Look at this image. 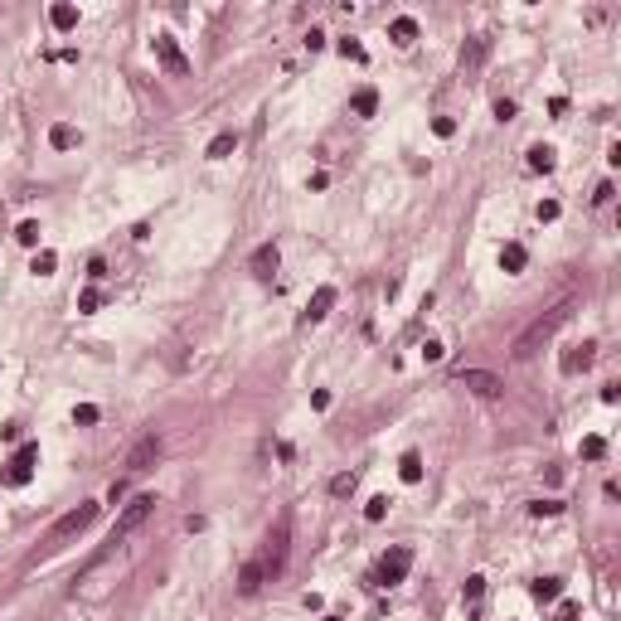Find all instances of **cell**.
I'll list each match as a JSON object with an SVG mask.
<instances>
[{
    "label": "cell",
    "mask_w": 621,
    "mask_h": 621,
    "mask_svg": "<svg viewBox=\"0 0 621 621\" xmlns=\"http://www.w3.org/2000/svg\"><path fill=\"white\" fill-rule=\"evenodd\" d=\"M568 320H573V301H558L548 316H539V320L520 335V340H515V359H529V355H534L544 340H553V335H558L563 325H568Z\"/></svg>",
    "instance_id": "cell-1"
},
{
    "label": "cell",
    "mask_w": 621,
    "mask_h": 621,
    "mask_svg": "<svg viewBox=\"0 0 621 621\" xmlns=\"http://www.w3.org/2000/svg\"><path fill=\"white\" fill-rule=\"evenodd\" d=\"M287 544H292V520H277V529L267 534V544H262V553H257L262 578H267V583H272L281 568H287Z\"/></svg>",
    "instance_id": "cell-2"
},
{
    "label": "cell",
    "mask_w": 621,
    "mask_h": 621,
    "mask_svg": "<svg viewBox=\"0 0 621 621\" xmlns=\"http://www.w3.org/2000/svg\"><path fill=\"white\" fill-rule=\"evenodd\" d=\"M151 515H155V495H136V500H127V505H122V515H117V529H112V544L122 548V539L136 534Z\"/></svg>",
    "instance_id": "cell-3"
},
{
    "label": "cell",
    "mask_w": 621,
    "mask_h": 621,
    "mask_svg": "<svg viewBox=\"0 0 621 621\" xmlns=\"http://www.w3.org/2000/svg\"><path fill=\"white\" fill-rule=\"evenodd\" d=\"M97 510H102V505H97V500H88V505H78V510H68V515H64L59 524H53V529H49V548H59V544H68L73 534H83V529H88V524L97 520Z\"/></svg>",
    "instance_id": "cell-4"
},
{
    "label": "cell",
    "mask_w": 621,
    "mask_h": 621,
    "mask_svg": "<svg viewBox=\"0 0 621 621\" xmlns=\"http://www.w3.org/2000/svg\"><path fill=\"white\" fill-rule=\"evenodd\" d=\"M151 49H155V64L170 73V78H185V73H190V59H185V49H180L175 34H155Z\"/></svg>",
    "instance_id": "cell-5"
},
{
    "label": "cell",
    "mask_w": 621,
    "mask_h": 621,
    "mask_svg": "<svg viewBox=\"0 0 621 621\" xmlns=\"http://www.w3.org/2000/svg\"><path fill=\"white\" fill-rule=\"evenodd\" d=\"M34 461H39V442H25V446L15 451V457L5 461V476H0V481H5L10 490L29 485V476H34Z\"/></svg>",
    "instance_id": "cell-6"
},
{
    "label": "cell",
    "mask_w": 621,
    "mask_h": 621,
    "mask_svg": "<svg viewBox=\"0 0 621 621\" xmlns=\"http://www.w3.org/2000/svg\"><path fill=\"white\" fill-rule=\"evenodd\" d=\"M457 383H461L466 393H476V398H500V393H505V383H500L490 369H461Z\"/></svg>",
    "instance_id": "cell-7"
},
{
    "label": "cell",
    "mask_w": 621,
    "mask_h": 621,
    "mask_svg": "<svg viewBox=\"0 0 621 621\" xmlns=\"http://www.w3.org/2000/svg\"><path fill=\"white\" fill-rule=\"evenodd\" d=\"M408 568H413V548H388L383 558H379V583H403L408 578Z\"/></svg>",
    "instance_id": "cell-8"
},
{
    "label": "cell",
    "mask_w": 621,
    "mask_h": 621,
    "mask_svg": "<svg viewBox=\"0 0 621 621\" xmlns=\"http://www.w3.org/2000/svg\"><path fill=\"white\" fill-rule=\"evenodd\" d=\"M155 461H160V437H155V432H146V437L127 451V471H131V476H141V471H151Z\"/></svg>",
    "instance_id": "cell-9"
},
{
    "label": "cell",
    "mask_w": 621,
    "mask_h": 621,
    "mask_svg": "<svg viewBox=\"0 0 621 621\" xmlns=\"http://www.w3.org/2000/svg\"><path fill=\"white\" fill-rule=\"evenodd\" d=\"M592 359H597V345H592V340H583V345H573V350H563L558 369H563V374H583Z\"/></svg>",
    "instance_id": "cell-10"
},
{
    "label": "cell",
    "mask_w": 621,
    "mask_h": 621,
    "mask_svg": "<svg viewBox=\"0 0 621 621\" xmlns=\"http://www.w3.org/2000/svg\"><path fill=\"white\" fill-rule=\"evenodd\" d=\"M330 306H335V287H316V296H311V301H306V311H301V325L325 320V316H330Z\"/></svg>",
    "instance_id": "cell-11"
},
{
    "label": "cell",
    "mask_w": 621,
    "mask_h": 621,
    "mask_svg": "<svg viewBox=\"0 0 621 621\" xmlns=\"http://www.w3.org/2000/svg\"><path fill=\"white\" fill-rule=\"evenodd\" d=\"M277 262H281V248H277V243H262V248L253 253V272H257V277H272Z\"/></svg>",
    "instance_id": "cell-12"
},
{
    "label": "cell",
    "mask_w": 621,
    "mask_h": 621,
    "mask_svg": "<svg viewBox=\"0 0 621 621\" xmlns=\"http://www.w3.org/2000/svg\"><path fill=\"white\" fill-rule=\"evenodd\" d=\"M388 39L398 44V49H408V44L418 39V20H413V15H398V20L388 25Z\"/></svg>",
    "instance_id": "cell-13"
},
{
    "label": "cell",
    "mask_w": 621,
    "mask_h": 621,
    "mask_svg": "<svg viewBox=\"0 0 621 621\" xmlns=\"http://www.w3.org/2000/svg\"><path fill=\"white\" fill-rule=\"evenodd\" d=\"M262 583H267V578H262V563H257V558H248V563H243V573H238V592H243V597H253Z\"/></svg>",
    "instance_id": "cell-14"
},
{
    "label": "cell",
    "mask_w": 621,
    "mask_h": 621,
    "mask_svg": "<svg viewBox=\"0 0 621 621\" xmlns=\"http://www.w3.org/2000/svg\"><path fill=\"white\" fill-rule=\"evenodd\" d=\"M524 262H529L524 243H505V248H500V267H505V272H524Z\"/></svg>",
    "instance_id": "cell-15"
},
{
    "label": "cell",
    "mask_w": 621,
    "mask_h": 621,
    "mask_svg": "<svg viewBox=\"0 0 621 621\" xmlns=\"http://www.w3.org/2000/svg\"><path fill=\"white\" fill-rule=\"evenodd\" d=\"M78 141H83V136H78V127H68V122H59V127L49 131V146H53V151H73Z\"/></svg>",
    "instance_id": "cell-16"
},
{
    "label": "cell",
    "mask_w": 621,
    "mask_h": 621,
    "mask_svg": "<svg viewBox=\"0 0 621 621\" xmlns=\"http://www.w3.org/2000/svg\"><path fill=\"white\" fill-rule=\"evenodd\" d=\"M553 165H558V151H553V146H529V170L548 175Z\"/></svg>",
    "instance_id": "cell-17"
},
{
    "label": "cell",
    "mask_w": 621,
    "mask_h": 621,
    "mask_svg": "<svg viewBox=\"0 0 621 621\" xmlns=\"http://www.w3.org/2000/svg\"><path fill=\"white\" fill-rule=\"evenodd\" d=\"M49 25L59 29V34H68V29H78V10H73V5H53V10H49Z\"/></svg>",
    "instance_id": "cell-18"
},
{
    "label": "cell",
    "mask_w": 621,
    "mask_h": 621,
    "mask_svg": "<svg viewBox=\"0 0 621 621\" xmlns=\"http://www.w3.org/2000/svg\"><path fill=\"white\" fill-rule=\"evenodd\" d=\"M238 151V136L233 131H218L214 141H209V160H223V155H233Z\"/></svg>",
    "instance_id": "cell-19"
},
{
    "label": "cell",
    "mask_w": 621,
    "mask_h": 621,
    "mask_svg": "<svg viewBox=\"0 0 621 621\" xmlns=\"http://www.w3.org/2000/svg\"><path fill=\"white\" fill-rule=\"evenodd\" d=\"M350 107H355V117H374V107H379V92H374V88H359V92L350 97Z\"/></svg>",
    "instance_id": "cell-20"
},
{
    "label": "cell",
    "mask_w": 621,
    "mask_h": 621,
    "mask_svg": "<svg viewBox=\"0 0 621 621\" xmlns=\"http://www.w3.org/2000/svg\"><path fill=\"white\" fill-rule=\"evenodd\" d=\"M398 476H403V485H418L422 481V457H418V451H408V457L398 461Z\"/></svg>",
    "instance_id": "cell-21"
},
{
    "label": "cell",
    "mask_w": 621,
    "mask_h": 621,
    "mask_svg": "<svg viewBox=\"0 0 621 621\" xmlns=\"http://www.w3.org/2000/svg\"><path fill=\"white\" fill-rule=\"evenodd\" d=\"M529 592H534V602H558V597H563V583H558V578H539Z\"/></svg>",
    "instance_id": "cell-22"
},
{
    "label": "cell",
    "mask_w": 621,
    "mask_h": 621,
    "mask_svg": "<svg viewBox=\"0 0 621 621\" xmlns=\"http://www.w3.org/2000/svg\"><path fill=\"white\" fill-rule=\"evenodd\" d=\"M355 485H359V476H355V471H340V476L330 481V495H335V500H345V495H355Z\"/></svg>",
    "instance_id": "cell-23"
},
{
    "label": "cell",
    "mask_w": 621,
    "mask_h": 621,
    "mask_svg": "<svg viewBox=\"0 0 621 621\" xmlns=\"http://www.w3.org/2000/svg\"><path fill=\"white\" fill-rule=\"evenodd\" d=\"M53 267H59V253H49V248H44V253H34V262H29V272H34V277H49Z\"/></svg>",
    "instance_id": "cell-24"
},
{
    "label": "cell",
    "mask_w": 621,
    "mask_h": 621,
    "mask_svg": "<svg viewBox=\"0 0 621 621\" xmlns=\"http://www.w3.org/2000/svg\"><path fill=\"white\" fill-rule=\"evenodd\" d=\"M607 457V437H583V461H602Z\"/></svg>",
    "instance_id": "cell-25"
},
{
    "label": "cell",
    "mask_w": 621,
    "mask_h": 621,
    "mask_svg": "<svg viewBox=\"0 0 621 621\" xmlns=\"http://www.w3.org/2000/svg\"><path fill=\"white\" fill-rule=\"evenodd\" d=\"M383 515H388V495H374V500L364 505V520H369V524H379Z\"/></svg>",
    "instance_id": "cell-26"
},
{
    "label": "cell",
    "mask_w": 621,
    "mask_h": 621,
    "mask_svg": "<svg viewBox=\"0 0 621 621\" xmlns=\"http://www.w3.org/2000/svg\"><path fill=\"white\" fill-rule=\"evenodd\" d=\"M558 510H563L558 500H534V505H529V515H534V520H553Z\"/></svg>",
    "instance_id": "cell-27"
},
{
    "label": "cell",
    "mask_w": 621,
    "mask_h": 621,
    "mask_svg": "<svg viewBox=\"0 0 621 621\" xmlns=\"http://www.w3.org/2000/svg\"><path fill=\"white\" fill-rule=\"evenodd\" d=\"M461 597H466V602L476 607V602L485 597V578H481V573H476V578H466V587H461Z\"/></svg>",
    "instance_id": "cell-28"
},
{
    "label": "cell",
    "mask_w": 621,
    "mask_h": 621,
    "mask_svg": "<svg viewBox=\"0 0 621 621\" xmlns=\"http://www.w3.org/2000/svg\"><path fill=\"white\" fill-rule=\"evenodd\" d=\"M485 49H490V39H476V44H471V49L461 53V64H466V68H476V64L485 59Z\"/></svg>",
    "instance_id": "cell-29"
},
{
    "label": "cell",
    "mask_w": 621,
    "mask_h": 621,
    "mask_svg": "<svg viewBox=\"0 0 621 621\" xmlns=\"http://www.w3.org/2000/svg\"><path fill=\"white\" fill-rule=\"evenodd\" d=\"M15 238H20L25 248H34V243H39V223H34V218H25L20 229H15Z\"/></svg>",
    "instance_id": "cell-30"
},
{
    "label": "cell",
    "mask_w": 621,
    "mask_h": 621,
    "mask_svg": "<svg viewBox=\"0 0 621 621\" xmlns=\"http://www.w3.org/2000/svg\"><path fill=\"white\" fill-rule=\"evenodd\" d=\"M97 306H102V292H97V287H88V292L78 296V311H83V316H92Z\"/></svg>",
    "instance_id": "cell-31"
},
{
    "label": "cell",
    "mask_w": 621,
    "mask_h": 621,
    "mask_svg": "<svg viewBox=\"0 0 621 621\" xmlns=\"http://www.w3.org/2000/svg\"><path fill=\"white\" fill-rule=\"evenodd\" d=\"M97 418H102V413H97L92 403H78V408H73V422H78V427H92Z\"/></svg>",
    "instance_id": "cell-32"
},
{
    "label": "cell",
    "mask_w": 621,
    "mask_h": 621,
    "mask_svg": "<svg viewBox=\"0 0 621 621\" xmlns=\"http://www.w3.org/2000/svg\"><path fill=\"white\" fill-rule=\"evenodd\" d=\"M578 616H583L578 602H558V611H553V621H578Z\"/></svg>",
    "instance_id": "cell-33"
},
{
    "label": "cell",
    "mask_w": 621,
    "mask_h": 621,
    "mask_svg": "<svg viewBox=\"0 0 621 621\" xmlns=\"http://www.w3.org/2000/svg\"><path fill=\"white\" fill-rule=\"evenodd\" d=\"M340 53L355 59V64H364V44H355V39H340Z\"/></svg>",
    "instance_id": "cell-34"
},
{
    "label": "cell",
    "mask_w": 621,
    "mask_h": 621,
    "mask_svg": "<svg viewBox=\"0 0 621 621\" xmlns=\"http://www.w3.org/2000/svg\"><path fill=\"white\" fill-rule=\"evenodd\" d=\"M534 214H539V223H553V218H558V199H544Z\"/></svg>",
    "instance_id": "cell-35"
},
{
    "label": "cell",
    "mask_w": 621,
    "mask_h": 621,
    "mask_svg": "<svg viewBox=\"0 0 621 621\" xmlns=\"http://www.w3.org/2000/svg\"><path fill=\"white\" fill-rule=\"evenodd\" d=\"M442 355H446V350H442V340H422V359H427V364H437Z\"/></svg>",
    "instance_id": "cell-36"
},
{
    "label": "cell",
    "mask_w": 621,
    "mask_h": 621,
    "mask_svg": "<svg viewBox=\"0 0 621 621\" xmlns=\"http://www.w3.org/2000/svg\"><path fill=\"white\" fill-rule=\"evenodd\" d=\"M432 131L446 141V136H457V122H451V117H437V122H432Z\"/></svg>",
    "instance_id": "cell-37"
},
{
    "label": "cell",
    "mask_w": 621,
    "mask_h": 621,
    "mask_svg": "<svg viewBox=\"0 0 621 621\" xmlns=\"http://www.w3.org/2000/svg\"><path fill=\"white\" fill-rule=\"evenodd\" d=\"M311 408H316V413L330 408V388H316V393H311Z\"/></svg>",
    "instance_id": "cell-38"
},
{
    "label": "cell",
    "mask_w": 621,
    "mask_h": 621,
    "mask_svg": "<svg viewBox=\"0 0 621 621\" xmlns=\"http://www.w3.org/2000/svg\"><path fill=\"white\" fill-rule=\"evenodd\" d=\"M495 117H500V122H510V117H515V102H510V97H500V102H495Z\"/></svg>",
    "instance_id": "cell-39"
},
{
    "label": "cell",
    "mask_w": 621,
    "mask_h": 621,
    "mask_svg": "<svg viewBox=\"0 0 621 621\" xmlns=\"http://www.w3.org/2000/svg\"><path fill=\"white\" fill-rule=\"evenodd\" d=\"M611 194H616V190H611V180H602V185H597V194H592V199H597V204H611Z\"/></svg>",
    "instance_id": "cell-40"
},
{
    "label": "cell",
    "mask_w": 621,
    "mask_h": 621,
    "mask_svg": "<svg viewBox=\"0 0 621 621\" xmlns=\"http://www.w3.org/2000/svg\"><path fill=\"white\" fill-rule=\"evenodd\" d=\"M117 500H127V481H117V485L107 490V505H117Z\"/></svg>",
    "instance_id": "cell-41"
},
{
    "label": "cell",
    "mask_w": 621,
    "mask_h": 621,
    "mask_svg": "<svg viewBox=\"0 0 621 621\" xmlns=\"http://www.w3.org/2000/svg\"><path fill=\"white\" fill-rule=\"evenodd\" d=\"M306 49H311V53H316V49H325V34H320V29H311V34H306Z\"/></svg>",
    "instance_id": "cell-42"
},
{
    "label": "cell",
    "mask_w": 621,
    "mask_h": 621,
    "mask_svg": "<svg viewBox=\"0 0 621 621\" xmlns=\"http://www.w3.org/2000/svg\"><path fill=\"white\" fill-rule=\"evenodd\" d=\"M325 621H340V616H325Z\"/></svg>",
    "instance_id": "cell-43"
}]
</instances>
